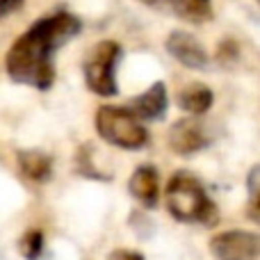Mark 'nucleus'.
<instances>
[{
	"instance_id": "1",
	"label": "nucleus",
	"mask_w": 260,
	"mask_h": 260,
	"mask_svg": "<svg viewBox=\"0 0 260 260\" xmlns=\"http://www.w3.org/2000/svg\"><path fill=\"white\" fill-rule=\"evenodd\" d=\"M82 32L80 16L57 9L37 18L5 55L9 80L23 87L48 91L55 82V55Z\"/></svg>"
},
{
	"instance_id": "2",
	"label": "nucleus",
	"mask_w": 260,
	"mask_h": 260,
	"mask_svg": "<svg viewBox=\"0 0 260 260\" xmlns=\"http://www.w3.org/2000/svg\"><path fill=\"white\" fill-rule=\"evenodd\" d=\"M167 212L180 224L215 226L219 221V210L206 185L189 171H176L165 187Z\"/></svg>"
},
{
	"instance_id": "3",
	"label": "nucleus",
	"mask_w": 260,
	"mask_h": 260,
	"mask_svg": "<svg viewBox=\"0 0 260 260\" xmlns=\"http://www.w3.org/2000/svg\"><path fill=\"white\" fill-rule=\"evenodd\" d=\"M94 126L103 142L123 151H139L148 144L146 126L130 112L128 105H101L94 117Z\"/></svg>"
},
{
	"instance_id": "4",
	"label": "nucleus",
	"mask_w": 260,
	"mask_h": 260,
	"mask_svg": "<svg viewBox=\"0 0 260 260\" xmlns=\"http://www.w3.org/2000/svg\"><path fill=\"white\" fill-rule=\"evenodd\" d=\"M123 57L121 44L112 39H103L87 53L85 64H82V76H85V85L91 94L103 96V99H112L119 94V64Z\"/></svg>"
},
{
	"instance_id": "5",
	"label": "nucleus",
	"mask_w": 260,
	"mask_h": 260,
	"mask_svg": "<svg viewBox=\"0 0 260 260\" xmlns=\"http://www.w3.org/2000/svg\"><path fill=\"white\" fill-rule=\"evenodd\" d=\"M208 249L215 260H260V235L244 229L224 231L210 240Z\"/></svg>"
},
{
	"instance_id": "6",
	"label": "nucleus",
	"mask_w": 260,
	"mask_h": 260,
	"mask_svg": "<svg viewBox=\"0 0 260 260\" xmlns=\"http://www.w3.org/2000/svg\"><path fill=\"white\" fill-rule=\"evenodd\" d=\"M167 142H169V148L176 155L189 157V155L201 153L203 148H208L210 135H208L206 126H203L197 117H185V119H178V121L171 126Z\"/></svg>"
},
{
	"instance_id": "7",
	"label": "nucleus",
	"mask_w": 260,
	"mask_h": 260,
	"mask_svg": "<svg viewBox=\"0 0 260 260\" xmlns=\"http://www.w3.org/2000/svg\"><path fill=\"white\" fill-rule=\"evenodd\" d=\"M165 48L176 62L192 69V71H203L210 64V57H208V50L203 48V44L185 30L169 32V37L165 41Z\"/></svg>"
},
{
	"instance_id": "8",
	"label": "nucleus",
	"mask_w": 260,
	"mask_h": 260,
	"mask_svg": "<svg viewBox=\"0 0 260 260\" xmlns=\"http://www.w3.org/2000/svg\"><path fill=\"white\" fill-rule=\"evenodd\" d=\"M139 3L192 25H201L212 18V0H139Z\"/></svg>"
},
{
	"instance_id": "9",
	"label": "nucleus",
	"mask_w": 260,
	"mask_h": 260,
	"mask_svg": "<svg viewBox=\"0 0 260 260\" xmlns=\"http://www.w3.org/2000/svg\"><path fill=\"white\" fill-rule=\"evenodd\" d=\"M167 108H169V94H167V85L162 80L153 82L148 89L130 99L128 110L142 121H160L165 119Z\"/></svg>"
},
{
	"instance_id": "10",
	"label": "nucleus",
	"mask_w": 260,
	"mask_h": 260,
	"mask_svg": "<svg viewBox=\"0 0 260 260\" xmlns=\"http://www.w3.org/2000/svg\"><path fill=\"white\" fill-rule=\"evenodd\" d=\"M128 192L139 206L144 208H157L160 203V174L153 165H139L130 174Z\"/></svg>"
},
{
	"instance_id": "11",
	"label": "nucleus",
	"mask_w": 260,
	"mask_h": 260,
	"mask_svg": "<svg viewBox=\"0 0 260 260\" xmlns=\"http://www.w3.org/2000/svg\"><path fill=\"white\" fill-rule=\"evenodd\" d=\"M176 103H178V108L183 110V112H187L189 117H201V114H206L208 110L212 108L215 94H212V89L208 85H203V82H189V85H185L183 89L178 91Z\"/></svg>"
},
{
	"instance_id": "12",
	"label": "nucleus",
	"mask_w": 260,
	"mask_h": 260,
	"mask_svg": "<svg viewBox=\"0 0 260 260\" xmlns=\"http://www.w3.org/2000/svg\"><path fill=\"white\" fill-rule=\"evenodd\" d=\"M18 169L30 183H46L53 176V157L39 148H23L16 155Z\"/></svg>"
},
{
	"instance_id": "13",
	"label": "nucleus",
	"mask_w": 260,
	"mask_h": 260,
	"mask_svg": "<svg viewBox=\"0 0 260 260\" xmlns=\"http://www.w3.org/2000/svg\"><path fill=\"white\" fill-rule=\"evenodd\" d=\"M247 217L260 224V165H253L247 174Z\"/></svg>"
},
{
	"instance_id": "14",
	"label": "nucleus",
	"mask_w": 260,
	"mask_h": 260,
	"mask_svg": "<svg viewBox=\"0 0 260 260\" xmlns=\"http://www.w3.org/2000/svg\"><path fill=\"white\" fill-rule=\"evenodd\" d=\"M18 251L25 260H39L44 253V233L39 229H30L18 240Z\"/></svg>"
},
{
	"instance_id": "15",
	"label": "nucleus",
	"mask_w": 260,
	"mask_h": 260,
	"mask_svg": "<svg viewBox=\"0 0 260 260\" xmlns=\"http://www.w3.org/2000/svg\"><path fill=\"white\" fill-rule=\"evenodd\" d=\"M108 260H144V256L139 251H130V249H114Z\"/></svg>"
},
{
	"instance_id": "16",
	"label": "nucleus",
	"mask_w": 260,
	"mask_h": 260,
	"mask_svg": "<svg viewBox=\"0 0 260 260\" xmlns=\"http://www.w3.org/2000/svg\"><path fill=\"white\" fill-rule=\"evenodd\" d=\"M21 7H23V0H0V18L18 12Z\"/></svg>"
},
{
	"instance_id": "17",
	"label": "nucleus",
	"mask_w": 260,
	"mask_h": 260,
	"mask_svg": "<svg viewBox=\"0 0 260 260\" xmlns=\"http://www.w3.org/2000/svg\"><path fill=\"white\" fill-rule=\"evenodd\" d=\"M0 260H5V258H3V253H0Z\"/></svg>"
},
{
	"instance_id": "18",
	"label": "nucleus",
	"mask_w": 260,
	"mask_h": 260,
	"mask_svg": "<svg viewBox=\"0 0 260 260\" xmlns=\"http://www.w3.org/2000/svg\"><path fill=\"white\" fill-rule=\"evenodd\" d=\"M258 5H260V0H258Z\"/></svg>"
}]
</instances>
